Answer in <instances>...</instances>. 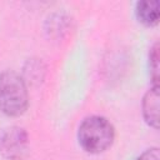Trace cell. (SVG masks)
<instances>
[{
  "label": "cell",
  "instance_id": "cell-8",
  "mask_svg": "<svg viewBox=\"0 0 160 160\" xmlns=\"http://www.w3.org/2000/svg\"><path fill=\"white\" fill-rule=\"evenodd\" d=\"M135 160H160V154L158 148H150L146 149L144 152H141Z\"/></svg>",
  "mask_w": 160,
  "mask_h": 160
},
{
  "label": "cell",
  "instance_id": "cell-6",
  "mask_svg": "<svg viewBox=\"0 0 160 160\" xmlns=\"http://www.w3.org/2000/svg\"><path fill=\"white\" fill-rule=\"evenodd\" d=\"M22 79L28 84H40L45 76V65L40 59H29L24 66Z\"/></svg>",
  "mask_w": 160,
  "mask_h": 160
},
{
  "label": "cell",
  "instance_id": "cell-7",
  "mask_svg": "<svg viewBox=\"0 0 160 160\" xmlns=\"http://www.w3.org/2000/svg\"><path fill=\"white\" fill-rule=\"evenodd\" d=\"M149 71L152 86H159V42H155L149 52Z\"/></svg>",
  "mask_w": 160,
  "mask_h": 160
},
{
  "label": "cell",
  "instance_id": "cell-1",
  "mask_svg": "<svg viewBox=\"0 0 160 160\" xmlns=\"http://www.w3.org/2000/svg\"><path fill=\"white\" fill-rule=\"evenodd\" d=\"M115 140V129L104 116L91 115L85 118L78 129V141L88 154H101L111 148Z\"/></svg>",
  "mask_w": 160,
  "mask_h": 160
},
{
  "label": "cell",
  "instance_id": "cell-3",
  "mask_svg": "<svg viewBox=\"0 0 160 160\" xmlns=\"http://www.w3.org/2000/svg\"><path fill=\"white\" fill-rule=\"evenodd\" d=\"M29 145V135L24 128L9 126L0 134V155L5 160H25Z\"/></svg>",
  "mask_w": 160,
  "mask_h": 160
},
{
  "label": "cell",
  "instance_id": "cell-2",
  "mask_svg": "<svg viewBox=\"0 0 160 160\" xmlns=\"http://www.w3.org/2000/svg\"><path fill=\"white\" fill-rule=\"evenodd\" d=\"M29 106L28 85L22 76L6 70L0 74V111L8 116H20Z\"/></svg>",
  "mask_w": 160,
  "mask_h": 160
},
{
  "label": "cell",
  "instance_id": "cell-5",
  "mask_svg": "<svg viewBox=\"0 0 160 160\" xmlns=\"http://www.w3.org/2000/svg\"><path fill=\"white\" fill-rule=\"evenodd\" d=\"M135 15L139 22L145 26H155L160 18V4L158 0H142L135 5Z\"/></svg>",
  "mask_w": 160,
  "mask_h": 160
},
{
  "label": "cell",
  "instance_id": "cell-4",
  "mask_svg": "<svg viewBox=\"0 0 160 160\" xmlns=\"http://www.w3.org/2000/svg\"><path fill=\"white\" fill-rule=\"evenodd\" d=\"M141 111L145 122L156 130L159 128V86H151L145 92Z\"/></svg>",
  "mask_w": 160,
  "mask_h": 160
}]
</instances>
